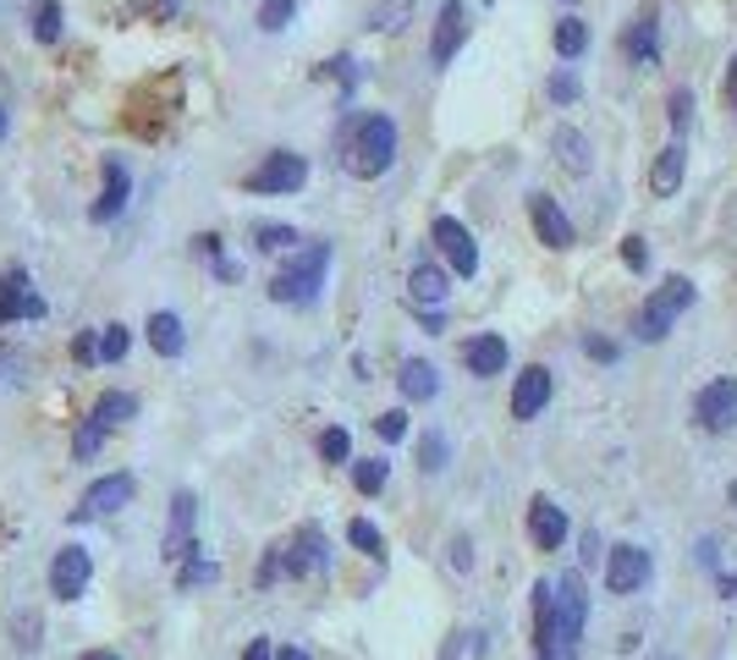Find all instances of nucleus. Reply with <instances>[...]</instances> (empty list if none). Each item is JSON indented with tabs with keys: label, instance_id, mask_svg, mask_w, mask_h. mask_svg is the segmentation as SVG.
<instances>
[{
	"label": "nucleus",
	"instance_id": "obj_2",
	"mask_svg": "<svg viewBox=\"0 0 737 660\" xmlns=\"http://www.w3.org/2000/svg\"><path fill=\"white\" fill-rule=\"evenodd\" d=\"M325 270H330V242H308L270 275V297L286 303V308H308L325 286Z\"/></svg>",
	"mask_w": 737,
	"mask_h": 660
},
{
	"label": "nucleus",
	"instance_id": "obj_13",
	"mask_svg": "<svg viewBox=\"0 0 737 660\" xmlns=\"http://www.w3.org/2000/svg\"><path fill=\"white\" fill-rule=\"evenodd\" d=\"M12 319H45V297L34 292L23 264H12L0 275V325H12Z\"/></svg>",
	"mask_w": 737,
	"mask_h": 660
},
{
	"label": "nucleus",
	"instance_id": "obj_18",
	"mask_svg": "<svg viewBox=\"0 0 737 660\" xmlns=\"http://www.w3.org/2000/svg\"><path fill=\"white\" fill-rule=\"evenodd\" d=\"M529 220H534V231H540V242L545 248H572V220L562 215V204L551 198V193H529Z\"/></svg>",
	"mask_w": 737,
	"mask_h": 660
},
{
	"label": "nucleus",
	"instance_id": "obj_60",
	"mask_svg": "<svg viewBox=\"0 0 737 660\" xmlns=\"http://www.w3.org/2000/svg\"><path fill=\"white\" fill-rule=\"evenodd\" d=\"M0 138H7V111H0Z\"/></svg>",
	"mask_w": 737,
	"mask_h": 660
},
{
	"label": "nucleus",
	"instance_id": "obj_1",
	"mask_svg": "<svg viewBox=\"0 0 737 660\" xmlns=\"http://www.w3.org/2000/svg\"><path fill=\"white\" fill-rule=\"evenodd\" d=\"M392 160H397V122H392V116L368 111V116H358V122L347 127V138H341V166H347V177L375 182V177L392 171Z\"/></svg>",
	"mask_w": 737,
	"mask_h": 660
},
{
	"label": "nucleus",
	"instance_id": "obj_42",
	"mask_svg": "<svg viewBox=\"0 0 737 660\" xmlns=\"http://www.w3.org/2000/svg\"><path fill=\"white\" fill-rule=\"evenodd\" d=\"M402 23H408V0H386V7L375 12V29H381V34H397Z\"/></svg>",
	"mask_w": 737,
	"mask_h": 660
},
{
	"label": "nucleus",
	"instance_id": "obj_58",
	"mask_svg": "<svg viewBox=\"0 0 737 660\" xmlns=\"http://www.w3.org/2000/svg\"><path fill=\"white\" fill-rule=\"evenodd\" d=\"M78 660H122V655H116V649H83Z\"/></svg>",
	"mask_w": 737,
	"mask_h": 660
},
{
	"label": "nucleus",
	"instance_id": "obj_25",
	"mask_svg": "<svg viewBox=\"0 0 737 660\" xmlns=\"http://www.w3.org/2000/svg\"><path fill=\"white\" fill-rule=\"evenodd\" d=\"M89 419L111 435V430H122L127 419H138V397H133V391H100L94 408H89Z\"/></svg>",
	"mask_w": 737,
	"mask_h": 660
},
{
	"label": "nucleus",
	"instance_id": "obj_45",
	"mask_svg": "<svg viewBox=\"0 0 737 660\" xmlns=\"http://www.w3.org/2000/svg\"><path fill=\"white\" fill-rule=\"evenodd\" d=\"M275 578H281V545H270V550H264V561H259V572H253V583H259V589H270Z\"/></svg>",
	"mask_w": 737,
	"mask_h": 660
},
{
	"label": "nucleus",
	"instance_id": "obj_52",
	"mask_svg": "<svg viewBox=\"0 0 737 660\" xmlns=\"http://www.w3.org/2000/svg\"><path fill=\"white\" fill-rule=\"evenodd\" d=\"M419 319H424L430 337H441V330H446V314H441V308H419Z\"/></svg>",
	"mask_w": 737,
	"mask_h": 660
},
{
	"label": "nucleus",
	"instance_id": "obj_46",
	"mask_svg": "<svg viewBox=\"0 0 737 660\" xmlns=\"http://www.w3.org/2000/svg\"><path fill=\"white\" fill-rule=\"evenodd\" d=\"M622 264H627V270H644V264H649V248H644V237H622Z\"/></svg>",
	"mask_w": 737,
	"mask_h": 660
},
{
	"label": "nucleus",
	"instance_id": "obj_16",
	"mask_svg": "<svg viewBox=\"0 0 737 660\" xmlns=\"http://www.w3.org/2000/svg\"><path fill=\"white\" fill-rule=\"evenodd\" d=\"M463 39H468V7H463V0H441V18H435V34H430V61L452 67Z\"/></svg>",
	"mask_w": 737,
	"mask_h": 660
},
{
	"label": "nucleus",
	"instance_id": "obj_34",
	"mask_svg": "<svg viewBox=\"0 0 737 660\" xmlns=\"http://www.w3.org/2000/svg\"><path fill=\"white\" fill-rule=\"evenodd\" d=\"M127 348H133V330L127 325H105L100 330V364H122Z\"/></svg>",
	"mask_w": 737,
	"mask_h": 660
},
{
	"label": "nucleus",
	"instance_id": "obj_49",
	"mask_svg": "<svg viewBox=\"0 0 737 660\" xmlns=\"http://www.w3.org/2000/svg\"><path fill=\"white\" fill-rule=\"evenodd\" d=\"M193 248H199L204 259H220V253H226V242H220L215 231H204V237H193Z\"/></svg>",
	"mask_w": 737,
	"mask_h": 660
},
{
	"label": "nucleus",
	"instance_id": "obj_20",
	"mask_svg": "<svg viewBox=\"0 0 737 660\" xmlns=\"http://www.w3.org/2000/svg\"><path fill=\"white\" fill-rule=\"evenodd\" d=\"M529 539H534L540 550H556V545L567 539V512H562L556 501L534 496V501H529Z\"/></svg>",
	"mask_w": 737,
	"mask_h": 660
},
{
	"label": "nucleus",
	"instance_id": "obj_48",
	"mask_svg": "<svg viewBox=\"0 0 737 660\" xmlns=\"http://www.w3.org/2000/svg\"><path fill=\"white\" fill-rule=\"evenodd\" d=\"M18 633H23L18 644H23V649H34V644H39V638H34V633H39V616H34V611H23V616H18Z\"/></svg>",
	"mask_w": 737,
	"mask_h": 660
},
{
	"label": "nucleus",
	"instance_id": "obj_30",
	"mask_svg": "<svg viewBox=\"0 0 737 660\" xmlns=\"http://www.w3.org/2000/svg\"><path fill=\"white\" fill-rule=\"evenodd\" d=\"M583 50H589V23L583 18H562L556 23V56L562 61H578Z\"/></svg>",
	"mask_w": 737,
	"mask_h": 660
},
{
	"label": "nucleus",
	"instance_id": "obj_8",
	"mask_svg": "<svg viewBox=\"0 0 737 660\" xmlns=\"http://www.w3.org/2000/svg\"><path fill=\"white\" fill-rule=\"evenodd\" d=\"M89 578H94V556H89L83 545H61L56 561H50V594H56L61 605H72V600L89 594Z\"/></svg>",
	"mask_w": 737,
	"mask_h": 660
},
{
	"label": "nucleus",
	"instance_id": "obj_14",
	"mask_svg": "<svg viewBox=\"0 0 737 660\" xmlns=\"http://www.w3.org/2000/svg\"><path fill=\"white\" fill-rule=\"evenodd\" d=\"M100 171H105V187H100V198L89 204V220H100V226H105V220H116V215L127 209V198H133V171H127V160H122V155H105V166H100Z\"/></svg>",
	"mask_w": 737,
	"mask_h": 660
},
{
	"label": "nucleus",
	"instance_id": "obj_56",
	"mask_svg": "<svg viewBox=\"0 0 737 660\" xmlns=\"http://www.w3.org/2000/svg\"><path fill=\"white\" fill-rule=\"evenodd\" d=\"M144 7H149L155 18H171V12H177V0H144Z\"/></svg>",
	"mask_w": 737,
	"mask_h": 660
},
{
	"label": "nucleus",
	"instance_id": "obj_6",
	"mask_svg": "<svg viewBox=\"0 0 737 660\" xmlns=\"http://www.w3.org/2000/svg\"><path fill=\"white\" fill-rule=\"evenodd\" d=\"M133 496H138V479H133V474H105V479H94V485L83 490V501H78L72 523H89V517H116L122 507H133Z\"/></svg>",
	"mask_w": 737,
	"mask_h": 660
},
{
	"label": "nucleus",
	"instance_id": "obj_50",
	"mask_svg": "<svg viewBox=\"0 0 737 660\" xmlns=\"http://www.w3.org/2000/svg\"><path fill=\"white\" fill-rule=\"evenodd\" d=\"M468 550H474V545L457 534V539H452V567H457V572H468V567H474V556H468Z\"/></svg>",
	"mask_w": 737,
	"mask_h": 660
},
{
	"label": "nucleus",
	"instance_id": "obj_41",
	"mask_svg": "<svg viewBox=\"0 0 737 660\" xmlns=\"http://www.w3.org/2000/svg\"><path fill=\"white\" fill-rule=\"evenodd\" d=\"M666 116H671V133L682 138V133H688V122H693V94H688V89H677V94L666 100Z\"/></svg>",
	"mask_w": 737,
	"mask_h": 660
},
{
	"label": "nucleus",
	"instance_id": "obj_27",
	"mask_svg": "<svg viewBox=\"0 0 737 660\" xmlns=\"http://www.w3.org/2000/svg\"><path fill=\"white\" fill-rule=\"evenodd\" d=\"M622 50L633 56V67H655V61H660V45H655V12H644V18L627 29Z\"/></svg>",
	"mask_w": 737,
	"mask_h": 660
},
{
	"label": "nucleus",
	"instance_id": "obj_39",
	"mask_svg": "<svg viewBox=\"0 0 737 660\" xmlns=\"http://www.w3.org/2000/svg\"><path fill=\"white\" fill-rule=\"evenodd\" d=\"M319 457H325V463H347V457H352V435H347L341 424H330V430L319 435Z\"/></svg>",
	"mask_w": 737,
	"mask_h": 660
},
{
	"label": "nucleus",
	"instance_id": "obj_55",
	"mask_svg": "<svg viewBox=\"0 0 737 660\" xmlns=\"http://www.w3.org/2000/svg\"><path fill=\"white\" fill-rule=\"evenodd\" d=\"M726 105L737 111V56H732V67H726Z\"/></svg>",
	"mask_w": 737,
	"mask_h": 660
},
{
	"label": "nucleus",
	"instance_id": "obj_5",
	"mask_svg": "<svg viewBox=\"0 0 737 660\" xmlns=\"http://www.w3.org/2000/svg\"><path fill=\"white\" fill-rule=\"evenodd\" d=\"M308 182V160L303 155H292V149H275V155H264L259 160V171H248V193H264V198H281V193H297Z\"/></svg>",
	"mask_w": 737,
	"mask_h": 660
},
{
	"label": "nucleus",
	"instance_id": "obj_22",
	"mask_svg": "<svg viewBox=\"0 0 737 660\" xmlns=\"http://www.w3.org/2000/svg\"><path fill=\"white\" fill-rule=\"evenodd\" d=\"M463 364H468V375L496 380V375L507 369V342H501V337H474V342L463 348Z\"/></svg>",
	"mask_w": 737,
	"mask_h": 660
},
{
	"label": "nucleus",
	"instance_id": "obj_31",
	"mask_svg": "<svg viewBox=\"0 0 737 660\" xmlns=\"http://www.w3.org/2000/svg\"><path fill=\"white\" fill-rule=\"evenodd\" d=\"M386 479H392V463H386V457H363V463H352V485H358V496H381Z\"/></svg>",
	"mask_w": 737,
	"mask_h": 660
},
{
	"label": "nucleus",
	"instance_id": "obj_10",
	"mask_svg": "<svg viewBox=\"0 0 737 660\" xmlns=\"http://www.w3.org/2000/svg\"><path fill=\"white\" fill-rule=\"evenodd\" d=\"M430 242L441 248V259L468 281L474 270H479V242H474V231L463 226V220H452V215H435V226H430Z\"/></svg>",
	"mask_w": 737,
	"mask_h": 660
},
{
	"label": "nucleus",
	"instance_id": "obj_12",
	"mask_svg": "<svg viewBox=\"0 0 737 660\" xmlns=\"http://www.w3.org/2000/svg\"><path fill=\"white\" fill-rule=\"evenodd\" d=\"M649 583V550L644 545H611L605 550V589L611 594H638Z\"/></svg>",
	"mask_w": 737,
	"mask_h": 660
},
{
	"label": "nucleus",
	"instance_id": "obj_21",
	"mask_svg": "<svg viewBox=\"0 0 737 660\" xmlns=\"http://www.w3.org/2000/svg\"><path fill=\"white\" fill-rule=\"evenodd\" d=\"M144 337H149V348H155L160 359H182V348H188V330H182V319H177L171 308H155V314H149Z\"/></svg>",
	"mask_w": 737,
	"mask_h": 660
},
{
	"label": "nucleus",
	"instance_id": "obj_59",
	"mask_svg": "<svg viewBox=\"0 0 737 660\" xmlns=\"http://www.w3.org/2000/svg\"><path fill=\"white\" fill-rule=\"evenodd\" d=\"M270 660H308V655H303V649H275Z\"/></svg>",
	"mask_w": 737,
	"mask_h": 660
},
{
	"label": "nucleus",
	"instance_id": "obj_57",
	"mask_svg": "<svg viewBox=\"0 0 737 660\" xmlns=\"http://www.w3.org/2000/svg\"><path fill=\"white\" fill-rule=\"evenodd\" d=\"M715 589H721V594L732 600V594H737V572H726V578H715Z\"/></svg>",
	"mask_w": 737,
	"mask_h": 660
},
{
	"label": "nucleus",
	"instance_id": "obj_51",
	"mask_svg": "<svg viewBox=\"0 0 737 660\" xmlns=\"http://www.w3.org/2000/svg\"><path fill=\"white\" fill-rule=\"evenodd\" d=\"M209 264H215V275H220V281H242V264H237V259H226V253H220V259H209Z\"/></svg>",
	"mask_w": 737,
	"mask_h": 660
},
{
	"label": "nucleus",
	"instance_id": "obj_44",
	"mask_svg": "<svg viewBox=\"0 0 737 660\" xmlns=\"http://www.w3.org/2000/svg\"><path fill=\"white\" fill-rule=\"evenodd\" d=\"M72 359H78V364H100V330H83V337H72Z\"/></svg>",
	"mask_w": 737,
	"mask_h": 660
},
{
	"label": "nucleus",
	"instance_id": "obj_29",
	"mask_svg": "<svg viewBox=\"0 0 737 660\" xmlns=\"http://www.w3.org/2000/svg\"><path fill=\"white\" fill-rule=\"evenodd\" d=\"M209 583H220V567L209 561V556H188V561H177V589L188 594V589H209Z\"/></svg>",
	"mask_w": 737,
	"mask_h": 660
},
{
	"label": "nucleus",
	"instance_id": "obj_32",
	"mask_svg": "<svg viewBox=\"0 0 737 660\" xmlns=\"http://www.w3.org/2000/svg\"><path fill=\"white\" fill-rule=\"evenodd\" d=\"M347 539L363 550V556H375V561H386V534L375 528V523H368V517H352L347 523Z\"/></svg>",
	"mask_w": 737,
	"mask_h": 660
},
{
	"label": "nucleus",
	"instance_id": "obj_54",
	"mask_svg": "<svg viewBox=\"0 0 737 660\" xmlns=\"http://www.w3.org/2000/svg\"><path fill=\"white\" fill-rule=\"evenodd\" d=\"M12 369H18V348H0V380H12Z\"/></svg>",
	"mask_w": 737,
	"mask_h": 660
},
{
	"label": "nucleus",
	"instance_id": "obj_9",
	"mask_svg": "<svg viewBox=\"0 0 737 660\" xmlns=\"http://www.w3.org/2000/svg\"><path fill=\"white\" fill-rule=\"evenodd\" d=\"M693 424H699L704 435L737 430V380H710V386L693 397Z\"/></svg>",
	"mask_w": 737,
	"mask_h": 660
},
{
	"label": "nucleus",
	"instance_id": "obj_40",
	"mask_svg": "<svg viewBox=\"0 0 737 660\" xmlns=\"http://www.w3.org/2000/svg\"><path fill=\"white\" fill-rule=\"evenodd\" d=\"M545 94H551L556 105H572V100H578V72H572V67H562V72H551V83H545Z\"/></svg>",
	"mask_w": 737,
	"mask_h": 660
},
{
	"label": "nucleus",
	"instance_id": "obj_23",
	"mask_svg": "<svg viewBox=\"0 0 737 660\" xmlns=\"http://www.w3.org/2000/svg\"><path fill=\"white\" fill-rule=\"evenodd\" d=\"M551 149H556L562 171H572V177H589L594 155H589V138H583L578 127H556V133H551Z\"/></svg>",
	"mask_w": 737,
	"mask_h": 660
},
{
	"label": "nucleus",
	"instance_id": "obj_37",
	"mask_svg": "<svg viewBox=\"0 0 737 660\" xmlns=\"http://www.w3.org/2000/svg\"><path fill=\"white\" fill-rule=\"evenodd\" d=\"M100 446H105V430H100L94 419H83V424L72 430V463H89Z\"/></svg>",
	"mask_w": 737,
	"mask_h": 660
},
{
	"label": "nucleus",
	"instance_id": "obj_35",
	"mask_svg": "<svg viewBox=\"0 0 737 660\" xmlns=\"http://www.w3.org/2000/svg\"><path fill=\"white\" fill-rule=\"evenodd\" d=\"M446 457H452V446H446V435H441V430L419 435V468H424V474H441V468H446Z\"/></svg>",
	"mask_w": 737,
	"mask_h": 660
},
{
	"label": "nucleus",
	"instance_id": "obj_26",
	"mask_svg": "<svg viewBox=\"0 0 737 660\" xmlns=\"http://www.w3.org/2000/svg\"><path fill=\"white\" fill-rule=\"evenodd\" d=\"M397 386H402V397H408V402H435V391H441V375H435V364H424V359H408V364H402V375H397Z\"/></svg>",
	"mask_w": 737,
	"mask_h": 660
},
{
	"label": "nucleus",
	"instance_id": "obj_7",
	"mask_svg": "<svg viewBox=\"0 0 737 660\" xmlns=\"http://www.w3.org/2000/svg\"><path fill=\"white\" fill-rule=\"evenodd\" d=\"M330 567V545H325V528L319 523H303L292 534V545H281V572L286 578H319Z\"/></svg>",
	"mask_w": 737,
	"mask_h": 660
},
{
	"label": "nucleus",
	"instance_id": "obj_28",
	"mask_svg": "<svg viewBox=\"0 0 737 660\" xmlns=\"http://www.w3.org/2000/svg\"><path fill=\"white\" fill-rule=\"evenodd\" d=\"M29 29H34V39H39V45H56V39L67 34V12H61V0H34V7H29Z\"/></svg>",
	"mask_w": 737,
	"mask_h": 660
},
{
	"label": "nucleus",
	"instance_id": "obj_61",
	"mask_svg": "<svg viewBox=\"0 0 737 660\" xmlns=\"http://www.w3.org/2000/svg\"><path fill=\"white\" fill-rule=\"evenodd\" d=\"M726 496H732V507H737V485H732V490H726Z\"/></svg>",
	"mask_w": 737,
	"mask_h": 660
},
{
	"label": "nucleus",
	"instance_id": "obj_43",
	"mask_svg": "<svg viewBox=\"0 0 737 660\" xmlns=\"http://www.w3.org/2000/svg\"><path fill=\"white\" fill-rule=\"evenodd\" d=\"M375 430H381V441H402V435H408V413H402V408H392V413H381V419H375Z\"/></svg>",
	"mask_w": 737,
	"mask_h": 660
},
{
	"label": "nucleus",
	"instance_id": "obj_36",
	"mask_svg": "<svg viewBox=\"0 0 737 660\" xmlns=\"http://www.w3.org/2000/svg\"><path fill=\"white\" fill-rule=\"evenodd\" d=\"M292 18H297V0H264V7H259V29H264V34L292 29Z\"/></svg>",
	"mask_w": 737,
	"mask_h": 660
},
{
	"label": "nucleus",
	"instance_id": "obj_11",
	"mask_svg": "<svg viewBox=\"0 0 737 660\" xmlns=\"http://www.w3.org/2000/svg\"><path fill=\"white\" fill-rule=\"evenodd\" d=\"M193 523H199V496H193V490H177V496H171V517H166V539H160V556H166L171 567L199 550V545H193Z\"/></svg>",
	"mask_w": 737,
	"mask_h": 660
},
{
	"label": "nucleus",
	"instance_id": "obj_17",
	"mask_svg": "<svg viewBox=\"0 0 737 660\" xmlns=\"http://www.w3.org/2000/svg\"><path fill=\"white\" fill-rule=\"evenodd\" d=\"M551 391H556L551 369H545V364H529V369L518 375V386H512V419H518V424L540 419V413H545V402H551Z\"/></svg>",
	"mask_w": 737,
	"mask_h": 660
},
{
	"label": "nucleus",
	"instance_id": "obj_3",
	"mask_svg": "<svg viewBox=\"0 0 737 660\" xmlns=\"http://www.w3.org/2000/svg\"><path fill=\"white\" fill-rule=\"evenodd\" d=\"M693 281H682V275H671V281H660L644 303H638V314H633V337L638 342H660L666 330L677 325V314H688L693 308Z\"/></svg>",
	"mask_w": 737,
	"mask_h": 660
},
{
	"label": "nucleus",
	"instance_id": "obj_33",
	"mask_svg": "<svg viewBox=\"0 0 737 660\" xmlns=\"http://www.w3.org/2000/svg\"><path fill=\"white\" fill-rule=\"evenodd\" d=\"M292 242H303L292 226H275V220H259V226H253V248H259V253H281V248H292Z\"/></svg>",
	"mask_w": 737,
	"mask_h": 660
},
{
	"label": "nucleus",
	"instance_id": "obj_47",
	"mask_svg": "<svg viewBox=\"0 0 737 660\" xmlns=\"http://www.w3.org/2000/svg\"><path fill=\"white\" fill-rule=\"evenodd\" d=\"M583 353L600 359V364H611V359H616V342H605V337H583Z\"/></svg>",
	"mask_w": 737,
	"mask_h": 660
},
{
	"label": "nucleus",
	"instance_id": "obj_4",
	"mask_svg": "<svg viewBox=\"0 0 737 660\" xmlns=\"http://www.w3.org/2000/svg\"><path fill=\"white\" fill-rule=\"evenodd\" d=\"M556 622H562V660H578L583 622H589V589H583V572H562V578H556Z\"/></svg>",
	"mask_w": 737,
	"mask_h": 660
},
{
	"label": "nucleus",
	"instance_id": "obj_15",
	"mask_svg": "<svg viewBox=\"0 0 737 660\" xmlns=\"http://www.w3.org/2000/svg\"><path fill=\"white\" fill-rule=\"evenodd\" d=\"M534 660H562V622H556V583H534Z\"/></svg>",
	"mask_w": 737,
	"mask_h": 660
},
{
	"label": "nucleus",
	"instance_id": "obj_38",
	"mask_svg": "<svg viewBox=\"0 0 737 660\" xmlns=\"http://www.w3.org/2000/svg\"><path fill=\"white\" fill-rule=\"evenodd\" d=\"M319 78H336V83H341V100H352V89H358V61H352V56H330V61L319 67Z\"/></svg>",
	"mask_w": 737,
	"mask_h": 660
},
{
	"label": "nucleus",
	"instance_id": "obj_19",
	"mask_svg": "<svg viewBox=\"0 0 737 660\" xmlns=\"http://www.w3.org/2000/svg\"><path fill=\"white\" fill-rule=\"evenodd\" d=\"M452 297V275L441 264H413L408 270V303L413 308H441Z\"/></svg>",
	"mask_w": 737,
	"mask_h": 660
},
{
	"label": "nucleus",
	"instance_id": "obj_53",
	"mask_svg": "<svg viewBox=\"0 0 737 660\" xmlns=\"http://www.w3.org/2000/svg\"><path fill=\"white\" fill-rule=\"evenodd\" d=\"M270 655H275V644H270V638H253V644L242 649V660H270Z\"/></svg>",
	"mask_w": 737,
	"mask_h": 660
},
{
	"label": "nucleus",
	"instance_id": "obj_24",
	"mask_svg": "<svg viewBox=\"0 0 737 660\" xmlns=\"http://www.w3.org/2000/svg\"><path fill=\"white\" fill-rule=\"evenodd\" d=\"M682 177H688V155H682V144H666V149L655 155V166H649V187H655L660 198H671V193L682 187Z\"/></svg>",
	"mask_w": 737,
	"mask_h": 660
}]
</instances>
